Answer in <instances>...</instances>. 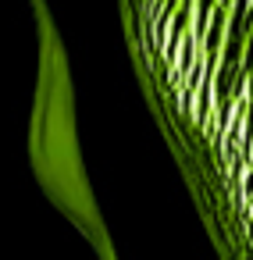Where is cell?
Returning <instances> with one entry per match:
<instances>
[{
    "instance_id": "1",
    "label": "cell",
    "mask_w": 253,
    "mask_h": 260,
    "mask_svg": "<svg viewBox=\"0 0 253 260\" xmlns=\"http://www.w3.org/2000/svg\"><path fill=\"white\" fill-rule=\"evenodd\" d=\"M246 100H249V104H253V72H249V75H246Z\"/></svg>"
}]
</instances>
